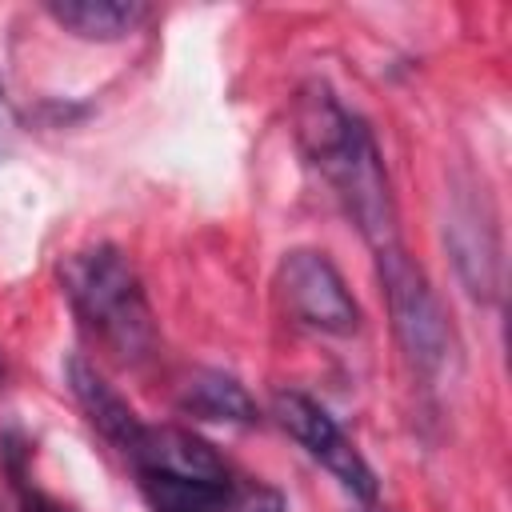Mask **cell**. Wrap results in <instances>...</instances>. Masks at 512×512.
I'll list each match as a JSON object with an SVG mask.
<instances>
[{"mask_svg": "<svg viewBox=\"0 0 512 512\" xmlns=\"http://www.w3.org/2000/svg\"><path fill=\"white\" fill-rule=\"evenodd\" d=\"M296 140L308 164L324 176V184L344 204L348 220L360 228L372 252L400 244L396 200L388 188V172L368 124L348 112L328 84H308L296 100Z\"/></svg>", "mask_w": 512, "mask_h": 512, "instance_id": "1", "label": "cell"}, {"mask_svg": "<svg viewBox=\"0 0 512 512\" xmlns=\"http://www.w3.org/2000/svg\"><path fill=\"white\" fill-rule=\"evenodd\" d=\"M64 296L80 328L120 364H140L156 348V324L140 276L112 244H92L60 264Z\"/></svg>", "mask_w": 512, "mask_h": 512, "instance_id": "2", "label": "cell"}, {"mask_svg": "<svg viewBox=\"0 0 512 512\" xmlns=\"http://www.w3.org/2000/svg\"><path fill=\"white\" fill-rule=\"evenodd\" d=\"M376 276L384 284L392 332H396L404 356L412 360L416 372L440 376L456 360V332H452L448 312L436 300L424 268L400 244H392V248L376 252Z\"/></svg>", "mask_w": 512, "mask_h": 512, "instance_id": "3", "label": "cell"}, {"mask_svg": "<svg viewBox=\"0 0 512 512\" xmlns=\"http://www.w3.org/2000/svg\"><path fill=\"white\" fill-rule=\"evenodd\" d=\"M276 292L284 312L312 332L352 336L360 328V304L324 252L312 248L288 252L276 268Z\"/></svg>", "mask_w": 512, "mask_h": 512, "instance_id": "4", "label": "cell"}, {"mask_svg": "<svg viewBox=\"0 0 512 512\" xmlns=\"http://www.w3.org/2000/svg\"><path fill=\"white\" fill-rule=\"evenodd\" d=\"M272 412L280 420V428L312 456L320 460L356 500H372L376 496V472L368 468V460L356 452V444L340 432V424L304 392H276Z\"/></svg>", "mask_w": 512, "mask_h": 512, "instance_id": "5", "label": "cell"}, {"mask_svg": "<svg viewBox=\"0 0 512 512\" xmlns=\"http://www.w3.org/2000/svg\"><path fill=\"white\" fill-rule=\"evenodd\" d=\"M136 472H168V476H188V480H228L224 460L208 440H200L188 428L172 424H144L132 452H128Z\"/></svg>", "mask_w": 512, "mask_h": 512, "instance_id": "6", "label": "cell"}, {"mask_svg": "<svg viewBox=\"0 0 512 512\" xmlns=\"http://www.w3.org/2000/svg\"><path fill=\"white\" fill-rule=\"evenodd\" d=\"M448 244L456 256V272L468 284L472 296L488 300L496 292V268H500V248H496V228L492 216L484 212V196L456 200L452 224H448Z\"/></svg>", "mask_w": 512, "mask_h": 512, "instance_id": "7", "label": "cell"}, {"mask_svg": "<svg viewBox=\"0 0 512 512\" xmlns=\"http://www.w3.org/2000/svg\"><path fill=\"white\" fill-rule=\"evenodd\" d=\"M64 380H68L76 404L84 408L88 424H92L116 452L128 456L132 444H136V436H140V428H144V420L132 412V404H128V400L96 372V364H88L84 356H68V360H64Z\"/></svg>", "mask_w": 512, "mask_h": 512, "instance_id": "8", "label": "cell"}, {"mask_svg": "<svg viewBox=\"0 0 512 512\" xmlns=\"http://www.w3.org/2000/svg\"><path fill=\"white\" fill-rule=\"evenodd\" d=\"M180 412L196 416V420H224V424H248L256 420V400L248 396V388L216 368H200L180 384L176 396Z\"/></svg>", "mask_w": 512, "mask_h": 512, "instance_id": "9", "label": "cell"}, {"mask_svg": "<svg viewBox=\"0 0 512 512\" xmlns=\"http://www.w3.org/2000/svg\"><path fill=\"white\" fill-rule=\"evenodd\" d=\"M44 12L84 40H120L148 16L140 0H52L44 4Z\"/></svg>", "mask_w": 512, "mask_h": 512, "instance_id": "10", "label": "cell"}, {"mask_svg": "<svg viewBox=\"0 0 512 512\" xmlns=\"http://www.w3.org/2000/svg\"><path fill=\"white\" fill-rule=\"evenodd\" d=\"M152 512H232V480H188L168 472H136Z\"/></svg>", "mask_w": 512, "mask_h": 512, "instance_id": "11", "label": "cell"}, {"mask_svg": "<svg viewBox=\"0 0 512 512\" xmlns=\"http://www.w3.org/2000/svg\"><path fill=\"white\" fill-rule=\"evenodd\" d=\"M232 512H284V496L264 484H248L244 492H232Z\"/></svg>", "mask_w": 512, "mask_h": 512, "instance_id": "12", "label": "cell"}, {"mask_svg": "<svg viewBox=\"0 0 512 512\" xmlns=\"http://www.w3.org/2000/svg\"><path fill=\"white\" fill-rule=\"evenodd\" d=\"M8 476L16 480V492H20V512H68L60 500H52L48 492L32 488V484L24 480V468H8Z\"/></svg>", "mask_w": 512, "mask_h": 512, "instance_id": "13", "label": "cell"}, {"mask_svg": "<svg viewBox=\"0 0 512 512\" xmlns=\"http://www.w3.org/2000/svg\"><path fill=\"white\" fill-rule=\"evenodd\" d=\"M0 376H4V356H0Z\"/></svg>", "mask_w": 512, "mask_h": 512, "instance_id": "14", "label": "cell"}, {"mask_svg": "<svg viewBox=\"0 0 512 512\" xmlns=\"http://www.w3.org/2000/svg\"><path fill=\"white\" fill-rule=\"evenodd\" d=\"M364 512H380V508H364Z\"/></svg>", "mask_w": 512, "mask_h": 512, "instance_id": "15", "label": "cell"}]
</instances>
